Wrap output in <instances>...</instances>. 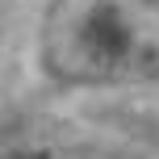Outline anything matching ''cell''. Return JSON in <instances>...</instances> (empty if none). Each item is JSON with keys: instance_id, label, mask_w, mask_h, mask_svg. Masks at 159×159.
Listing matches in <instances>:
<instances>
[{"instance_id": "cell-1", "label": "cell", "mask_w": 159, "mask_h": 159, "mask_svg": "<svg viewBox=\"0 0 159 159\" xmlns=\"http://www.w3.org/2000/svg\"><path fill=\"white\" fill-rule=\"evenodd\" d=\"M50 80L126 88L159 80V0H50L38 30Z\"/></svg>"}, {"instance_id": "cell-2", "label": "cell", "mask_w": 159, "mask_h": 159, "mask_svg": "<svg viewBox=\"0 0 159 159\" xmlns=\"http://www.w3.org/2000/svg\"><path fill=\"white\" fill-rule=\"evenodd\" d=\"M13 159H46V155H13Z\"/></svg>"}]
</instances>
